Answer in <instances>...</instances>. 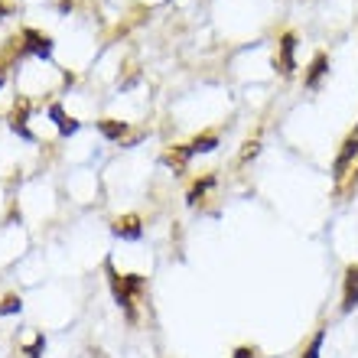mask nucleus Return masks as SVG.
I'll use <instances>...</instances> for the list:
<instances>
[{
    "label": "nucleus",
    "mask_w": 358,
    "mask_h": 358,
    "mask_svg": "<svg viewBox=\"0 0 358 358\" xmlns=\"http://www.w3.org/2000/svg\"><path fill=\"white\" fill-rule=\"evenodd\" d=\"M104 271H108V283H111V293L117 306L127 313V320L137 322V300H141L143 287H147V277L143 273H117L114 271V261H104Z\"/></svg>",
    "instance_id": "nucleus-1"
},
{
    "label": "nucleus",
    "mask_w": 358,
    "mask_h": 358,
    "mask_svg": "<svg viewBox=\"0 0 358 358\" xmlns=\"http://www.w3.org/2000/svg\"><path fill=\"white\" fill-rule=\"evenodd\" d=\"M355 160H358V127L342 141V150H339V157H336V163H332V179L342 182V179L349 176L352 166H355Z\"/></svg>",
    "instance_id": "nucleus-2"
},
{
    "label": "nucleus",
    "mask_w": 358,
    "mask_h": 358,
    "mask_svg": "<svg viewBox=\"0 0 358 358\" xmlns=\"http://www.w3.org/2000/svg\"><path fill=\"white\" fill-rule=\"evenodd\" d=\"M20 39H23V56H36V59H52V39L39 29L27 27L20 29Z\"/></svg>",
    "instance_id": "nucleus-3"
},
{
    "label": "nucleus",
    "mask_w": 358,
    "mask_h": 358,
    "mask_svg": "<svg viewBox=\"0 0 358 358\" xmlns=\"http://www.w3.org/2000/svg\"><path fill=\"white\" fill-rule=\"evenodd\" d=\"M29 111H33V104H29V98H17L13 101V108H10V131L17 134V137H23V141H36L33 137V131L27 127V121H29Z\"/></svg>",
    "instance_id": "nucleus-4"
},
{
    "label": "nucleus",
    "mask_w": 358,
    "mask_h": 358,
    "mask_svg": "<svg viewBox=\"0 0 358 358\" xmlns=\"http://www.w3.org/2000/svg\"><path fill=\"white\" fill-rule=\"evenodd\" d=\"M293 52H296V33H283V36H280V46H277V59H273V66H277V72H280L283 78H290L293 69H296V59H293Z\"/></svg>",
    "instance_id": "nucleus-5"
},
{
    "label": "nucleus",
    "mask_w": 358,
    "mask_h": 358,
    "mask_svg": "<svg viewBox=\"0 0 358 358\" xmlns=\"http://www.w3.org/2000/svg\"><path fill=\"white\" fill-rule=\"evenodd\" d=\"M111 231L117 238H124V241H141L143 238V222H141V215H121V218H114L111 222Z\"/></svg>",
    "instance_id": "nucleus-6"
},
{
    "label": "nucleus",
    "mask_w": 358,
    "mask_h": 358,
    "mask_svg": "<svg viewBox=\"0 0 358 358\" xmlns=\"http://www.w3.org/2000/svg\"><path fill=\"white\" fill-rule=\"evenodd\" d=\"M358 306V264L345 267V280H342V303L339 310L342 313H352Z\"/></svg>",
    "instance_id": "nucleus-7"
},
{
    "label": "nucleus",
    "mask_w": 358,
    "mask_h": 358,
    "mask_svg": "<svg viewBox=\"0 0 358 358\" xmlns=\"http://www.w3.org/2000/svg\"><path fill=\"white\" fill-rule=\"evenodd\" d=\"M329 72V56L326 52H316L313 56V62H310V69H306V76H303V85L306 88H320V82H322V76Z\"/></svg>",
    "instance_id": "nucleus-8"
},
{
    "label": "nucleus",
    "mask_w": 358,
    "mask_h": 358,
    "mask_svg": "<svg viewBox=\"0 0 358 358\" xmlns=\"http://www.w3.org/2000/svg\"><path fill=\"white\" fill-rule=\"evenodd\" d=\"M49 117L56 121V127H59V134H62V137H72V134H76L78 127H82V124H78L76 117H69V114H66V108H62V104H59V101H52V104H49Z\"/></svg>",
    "instance_id": "nucleus-9"
},
{
    "label": "nucleus",
    "mask_w": 358,
    "mask_h": 358,
    "mask_svg": "<svg viewBox=\"0 0 358 358\" xmlns=\"http://www.w3.org/2000/svg\"><path fill=\"white\" fill-rule=\"evenodd\" d=\"M218 147V134H212V131H206V134H196L192 141L186 143V150H189V157H196V153H212Z\"/></svg>",
    "instance_id": "nucleus-10"
},
{
    "label": "nucleus",
    "mask_w": 358,
    "mask_h": 358,
    "mask_svg": "<svg viewBox=\"0 0 358 358\" xmlns=\"http://www.w3.org/2000/svg\"><path fill=\"white\" fill-rule=\"evenodd\" d=\"M98 131H101L108 141H121L124 143V137H127V124L117 121V117H101V121H98Z\"/></svg>",
    "instance_id": "nucleus-11"
},
{
    "label": "nucleus",
    "mask_w": 358,
    "mask_h": 358,
    "mask_svg": "<svg viewBox=\"0 0 358 358\" xmlns=\"http://www.w3.org/2000/svg\"><path fill=\"white\" fill-rule=\"evenodd\" d=\"M163 163H166V166H173V173H182L186 170V163L192 160V157H189V150H186V143H182V147H173V150H166L160 157Z\"/></svg>",
    "instance_id": "nucleus-12"
},
{
    "label": "nucleus",
    "mask_w": 358,
    "mask_h": 358,
    "mask_svg": "<svg viewBox=\"0 0 358 358\" xmlns=\"http://www.w3.org/2000/svg\"><path fill=\"white\" fill-rule=\"evenodd\" d=\"M212 186H215V176H202V179H196V182H192V189H189L186 202H189V206H199V202L206 199V192H208Z\"/></svg>",
    "instance_id": "nucleus-13"
},
{
    "label": "nucleus",
    "mask_w": 358,
    "mask_h": 358,
    "mask_svg": "<svg viewBox=\"0 0 358 358\" xmlns=\"http://www.w3.org/2000/svg\"><path fill=\"white\" fill-rule=\"evenodd\" d=\"M322 342H326V329H316L313 339L306 342V349L300 352V358H320L322 355Z\"/></svg>",
    "instance_id": "nucleus-14"
},
{
    "label": "nucleus",
    "mask_w": 358,
    "mask_h": 358,
    "mask_svg": "<svg viewBox=\"0 0 358 358\" xmlns=\"http://www.w3.org/2000/svg\"><path fill=\"white\" fill-rule=\"evenodd\" d=\"M23 310V300H20L17 293H7V296H0V316H13V313Z\"/></svg>",
    "instance_id": "nucleus-15"
},
{
    "label": "nucleus",
    "mask_w": 358,
    "mask_h": 358,
    "mask_svg": "<svg viewBox=\"0 0 358 358\" xmlns=\"http://www.w3.org/2000/svg\"><path fill=\"white\" fill-rule=\"evenodd\" d=\"M43 349H46V336H43V332H36V336H33V342H27V345H23V352H27L29 358H43Z\"/></svg>",
    "instance_id": "nucleus-16"
},
{
    "label": "nucleus",
    "mask_w": 358,
    "mask_h": 358,
    "mask_svg": "<svg viewBox=\"0 0 358 358\" xmlns=\"http://www.w3.org/2000/svg\"><path fill=\"white\" fill-rule=\"evenodd\" d=\"M257 150H261V141H257V137H251V141L245 143V150H241V163L255 160V157H257Z\"/></svg>",
    "instance_id": "nucleus-17"
},
{
    "label": "nucleus",
    "mask_w": 358,
    "mask_h": 358,
    "mask_svg": "<svg viewBox=\"0 0 358 358\" xmlns=\"http://www.w3.org/2000/svg\"><path fill=\"white\" fill-rule=\"evenodd\" d=\"M231 358H261V352H257L255 345H238Z\"/></svg>",
    "instance_id": "nucleus-18"
},
{
    "label": "nucleus",
    "mask_w": 358,
    "mask_h": 358,
    "mask_svg": "<svg viewBox=\"0 0 358 358\" xmlns=\"http://www.w3.org/2000/svg\"><path fill=\"white\" fill-rule=\"evenodd\" d=\"M76 7V0H59V10H62V13H66V10H72Z\"/></svg>",
    "instance_id": "nucleus-19"
},
{
    "label": "nucleus",
    "mask_w": 358,
    "mask_h": 358,
    "mask_svg": "<svg viewBox=\"0 0 358 358\" xmlns=\"http://www.w3.org/2000/svg\"><path fill=\"white\" fill-rule=\"evenodd\" d=\"M352 189H358V166H355V173H352V182H349V192Z\"/></svg>",
    "instance_id": "nucleus-20"
},
{
    "label": "nucleus",
    "mask_w": 358,
    "mask_h": 358,
    "mask_svg": "<svg viewBox=\"0 0 358 358\" xmlns=\"http://www.w3.org/2000/svg\"><path fill=\"white\" fill-rule=\"evenodd\" d=\"M7 10H10V7H7V3H3V0H0V17H3V13H7Z\"/></svg>",
    "instance_id": "nucleus-21"
},
{
    "label": "nucleus",
    "mask_w": 358,
    "mask_h": 358,
    "mask_svg": "<svg viewBox=\"0 0 358 358\" xmlns=\"http://www.w3.org/2000/svg\"><path fill=\"white\" fill-rule=\"evenodd\" d=\"M0 85H3V59H0Z\"/></svg>",
    "instance_id": "nucleus-22"
}]
</instances>
